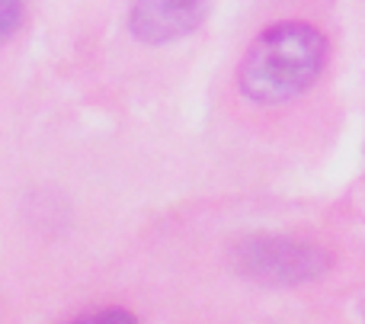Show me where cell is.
Here are the masks:
<instances>
[{
    "mask_svg": "<svg viewBox=\"0 0 365 324\" xmlns=\"http://www.w3.org/2000/svg\"><path fill=\"white\" fill-rule=\"evenodd\" d=\"M343 16H346V36L353 39L356 55L365 61V0H343Z\"/></svg>",
    "mask_w": 365,
    "mask_h": 324,
    "instance_id": "cell-4",
    "label": "cell"
},
{
    "mask_svg": "<svg viewBox=\"0 0 365 324\" xmlns=\"http://www.w3.org/2000/svg\"><path fill=\"white\" fill-rule=\"evenodd\" d=\"M343 0H289L247 39L234 68L244 103L266 113L340 116Z\"/></svg>",
    "mask_w": 365,
    "mask_h": 324,
    "instance_id": "cell-1",
    "label": "cell"
},
{
    "mask_svg": "<svg viewBox=\"0 0 365 324\" xmlns=\"http://www.w3.org/2000/svg\"><path fill=\"white\" fill-rule=\"evenodd\" d=\"M359 321L365 324V295H362V302H359Z\"/></svg>",
    "mask_w": 365,
    "mask_h": 324,
    "instance_id": "cell-7",
    "label": "cell"
},
{
    "mask_svg": "<svg viewBox=\"0 0 365 324\" xmlns=\"http://www.w3.org/2000/svg\"><path fill=\"white\" fill-rule=\"evenodd\" d=\"M68 324H138V318H135L128 308L113 305V308H100V312H87Z\"/></svg>",
    "mask_w": 365,
    "mask_h": 324,
    "instance_id": "cell-6",
    "label": "cell"
},
{
    "mask_svg": "<svg viewBox=\"0 0 365 324\" xmlns=\"http://www.w3.org/2000/svg\"><path fill=\"white\" fill-rule=\"evenodd\" d=\"M215 0H132L128 29L148 45H170L192 36L208 19Z\"/></svg>",
    "mask_w": 365,
    "mask_h": 324,
    "instance_id": "cell-3",
    "label": "cell"
},
{
    "mask_svg": "<svg viewBox=\"0 0 365 324\" xmlns=\"http://www.w3.org/2000/svg\"><path fill=\"white\" fill-rule=\"evenodd\" d=\"M231 263L244 280L263 286H304L330 273L334 254L308 238L247 235L231 248Z\"/></svg>",
    "mask_w": 365,
    "mask_h": 324,
    "instance_id": "cell-2",
    "label": "cell"
},
{
    "mask_svg": "<svg viewBox=\"0 0 365 324\" xmlns=\"http://www.w3.org/2000/svg\"><path fill=\"white\" fill-rule=\"evenodd\" d=\"M26 16V0H0V45L19 32Z\"/></svg>",
    "mask_w": 365,
    "mask_h": 324,
    "instance_id": "cell-5",
    "label": "cell"
},
{
    "mask_svg": "<svg viewBox=\"0 0 365 324\" xmlns=\"http://www.w3.org/2000/svg\"><path fill=\"white\" fill-rule=\"evenodd\" d=\"M362 183H365V173H362Z\"/></svg>",
    "mask_w": 365,
    "mask_h": 324,
    "instance_id": "cell-8",
    "label": "cell"
}]
</instances>
